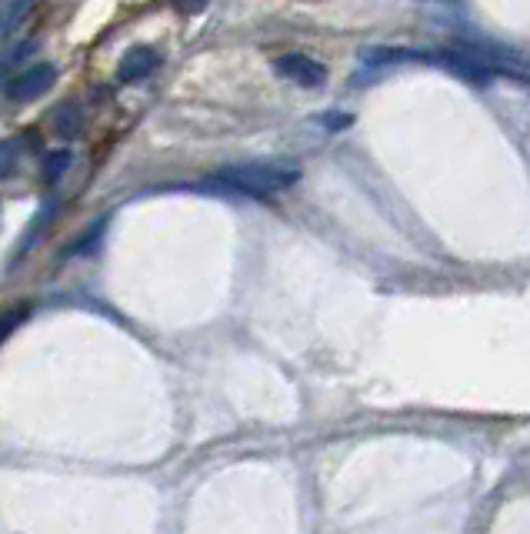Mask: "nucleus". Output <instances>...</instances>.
I'll list each match as a JSON object with an SVG mask.
<instances>
[{
  "label": "nucleus",
  "instance_id": "f257e3e1",
  "mask_svg": "<svg viewBox=\"0 0 530 534\" xmlns=\"http://www.w3.org/2000/svg\"><path fill=\"white\" fill-rule=\"evenodd\" d=\"M214 181L230 187V191L267 197V194L287 191V187L297 181V171L294 167H277V164H240V167H224Z\"/></svg>",
  "mask_w": 530,
  "mask_h": 534
},
{
  "label": "nucleus",
  "instance_id": "f03ea898",
  "mask_svg": "<svg viewBox=\"0 0 530 534\" xmlns=\"http://www.w3.org/2000/svg\"><path fill=\"white\" fill-rule=\"evenodd\" d=\"M54 81H57L54 64H37V67H30V71H20L17 77H10L4 94L10 101H20V104L37 101V97H44L50 87H54Z\"/></svg>",
  "mask_w": 530,
  "mask_h": 534
},
{
  "label": "nucleus",
  "instance_id": "7ed1b4c3",
  "mask_svg": "<svg viewBox=\"0 0 530 534\" xmlns=\"http://www.w3.org/2000/svg\"><path fill=\"white\" fill-rule=\"evenodd\" d=\"M277 71L290 77L294 84H304V87H317V84H324V77L327 71L320 67L317 61H310V57L304 54H287V57H280L277 61Z\"/></svg>",
  "mask_w": 530,
  "mask_h": 534
},
{
  "label": "nucleus",
  "instance_id": "20e7f679",
  "mask_svg": "<svg viewBox=\"0 0 530 534\" xmlns=\"http://www.w3.org/2000/svg\"><path fill=\"white\" fill-rule=\"evenodd\" d=\"M157 64H160L157 51H150V47H134V51H127V57L120 61L117 77H120V81H127V84L144 81V77H150L157 71Z\"/></svg>",
  "mask_w": 530,
  "mask_h": 534
},
{
  "label": "nucleus",
  "instance_id": "39448f33",
  "mask_svg": "<svg viewBox=\"0 0 530 534\" xmlns=\"http://www.w3.org/2000/svg\"><path fill=\"white\" fill-rule=\"evenodd\" d=\"M34 11V4H24V0H10V4H0V34H14L20 24H24V17Z\"/></svg>",
  "mask_w": 530,
  "mask_h": 534
},
{
  "label": "nucleus",
  "instance_id": "423d86ee",
  "mask_svg": "<svg viewBox=\"0 0 530 534\" xmlns=\"http://www.w3.org/2000/svg\"><path fill=\"white\" fill-rule=\"evenodd\" d=\"M27 318V304H20V308H10V311H0V344H4L10 334L20 328V321Z\"/></svg>",
  "mask_w": 530,
  "mask_h": 534
},
{
  "label": "nucleus",
  "instance_id": "0eeeda50",
  "mask_svg": "<svg viewBox=\"0 0 530 534\" xmlns=\"http://www.w3.org/2000/svg\"><path fill=\"white\" fill-rule=\"evenodd\" d=\"M70 167V151H54V154H47L44 157V181L54 184L60 174H64Z\"/></svg>",
  "mask_w": 530,
  "mask_h": 534
},
{
  "label": "nucleus",
  "instance_id": "6e6552de",
  "mask_svg": "<svg viewBox=\"0 0 530 534\" xmlns=\"http://www.w3.org/2000/svg\"><path fill=\"white\" fill-rule=\"evenodd\" d=\"M77 131H80V114H77V107H64V111L57 114V134L74 137Z\"/></svg>",
  "mask_w": 530,
  "mask_h": 534
},
{
  "label": "nucleus",
  "instance_id": "1a4fd4ad",
  "mask_svg": "<svg viewBox=\"0 0 530 534\" xmlns=\"http://www.w3.org/2000/svg\"><path fill=\"white\" fill-rule=\"evenodd\" d=\"M14 167V147H0V177Z\"/></svg>",
  "mask_w": 530,
  "mask_h": 534
}]
</instances>
